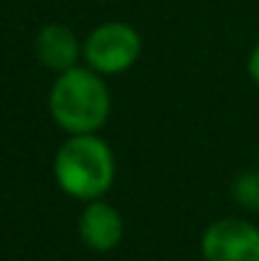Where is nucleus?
Listing matches in <instances>:
<instances>
[{"mask_svg":"<svg viewBox=\"0 0 259 261\" xmlns=\"http://www.w3.org/2000/svg\"><path fill=\"white\" fill-rule=\"evenodd\" d=\"M143 56V36L125 20H104L84 38V64L102 76L130 71Z\"/></svg>","mask_w":259,"mask_h":261,"instance_id":"7ed1b4c3","label":"nucleus"},{"mask_svg":"<svg viewBox=\"0 0 259 261\" xmlns=\"http://www.w3.org/2000/svg\"><path fill=\"white\" fill-rule=\"evenodd\" d=\"M203 261H259V226L247 218H219L201 236Z\"/></svg>","mask_w":259,"mask_h":261,"instance_id":"20e7f679","label":"nucleus"},{"mask_svg":"<svg viewBox=\"0 0 259 261\" xmlns=\"http://www.w3.org/2000/svg\"><path fill=\"white\" fill-rule=\"evenodd\" d=\"M247 74H249V79L259 87V43L249 51V56H247Z\"/></svg>","mask_w":259,"mask_h":261,"instance_id":"6e6552de","label":"nucleus"},{"mask_svg":"<svg viewBox=\"0 0 259 261\" xmlns=\"http://www.w3.org/2000/svg\"><path fill=\"white\" fill-rule=\"evenodd\" d=\"M257 165H259V150H257Z\"/></svg>","mask_w":259,"mask_h":261,"instance_id":"1a4fd4ad","label":"nucleus"},{"mask_svg":"<svg viewBox=\"0 0 259 261\" xmlns=\"http://www.w3.org/2000/svg\"><path fill=\"white\" fill-rule=\"evenodd\" d=\"M79 239L89 251L109 254L125 239V221L122 213L107 200H89L79 216Z\"/></svg>","mask_w":259,"mask_h":261,"instance_id":"39448f33","label":"nucleus"},{"mask_svg":"<svg viewBox=\"0 0 259 261\" xmlns=\"http://www.w3.org/2000/svg\"><path fill=\"white\" fill-rule=\"evenodd\" d=\"M231 198L247 211H259V168L234 177Z\"/></svg>","mask_w":259,"mask_h":261,"instance_id":"0eeeda50","label":"nucleus"},{"mask_svg":"<svg viewBox=\"0 0 259 261\" xmlns=\"http://www.w3.org/2000/svg\"><path fill=\"white\" fill-rule=\"evenodd\" d=\"M49 114L66 135H94L112 114V94L102 74L74 66L56 74L49 89Z\"/></svg>","mask_w":259,"mask_h":261,"instance_id":"f257e3e1","label":"nucleus"},{"mask_svg":"<svg viewBox=\"0 0 259 261\" xmlns=\"http://www.w3.org/2000/svg\"><path fill=\"white\" fill-rule=\"evenodd\" d=\"M84 54V43L79 36L64 23H46L36 33V59L54 74H64L79 66Z\"/></svg>","mask_w":259,"mask_h":261,"instance_id":"423d86ee","label":"nucleus"},{"mask_svg":"<svg viewBox=\"0 0 259 261\" xmlns=\"http://www.w3.org/2000/svg\"><path fill=\"white\" fill-rule=\"evenodd\" d=\"M117 177V160L112 147L94 135H69L54 155V180L74 200L104 198Z\"/></svg>","mask_w":259,"mask_h":261,"instance_id":"f03ea898","label":"nucleus"}]
</instances>
